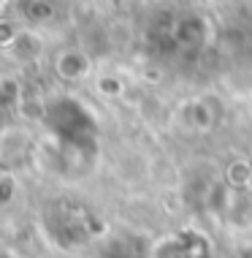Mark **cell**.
Instances as JSON below:
<instances>
[{
	"mask_svg": "<svg viewBox=\"0 0 252 258\" xmlns=\"http://www.w3.org/2000/svg\"><path fill=\"white\" fill-rule=\"evenodd\" d=\"M90 62L81 52H62L57 60V74L62 79H79V76L87 74Z\"/></svg>",
	"mask_w": 252,
	"mask_h": 258,
	"instance_id": "obj_1",
	"label": "cell"
},
{
	"mask_svg": "<svg viewBox=\"0 0 252 258\" xmlns=\"http://www.w3.org/2000/svg\"><path fill=\"white\" fill-rule=\"evenodd\" d=\"M17 36H19V30H17L11 22H6V19H3V22H0V44H3V46H11Z\"/></svg>",
	"mask_w": 252,
	"mask_h": 258,
	"instance_id": "obj_2",
	"label": "cell"
},
{
	"mask_svg": "<svg viewBox=\"0 0 252 258\" xmlns=\"http://www.w3.org/2000/svg\"><path fill=\"white\" fill-rule=\"evenodd\" d=\"M0 258H14V255L9 253V250H3V247H0Z\"/></svg>",
	"mask_w": 252,
	"mask_h": 258,
	"instance_id": "obj_3",
	"label": "cell"
}]
</instances>
